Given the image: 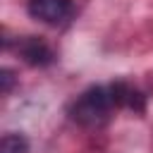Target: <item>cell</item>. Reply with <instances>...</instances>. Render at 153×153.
I'll return each instance as SVG.
<instances>
[{
  "label": "cell",
  "instance_id": "cell-1",
  "mask_svg": "<svg viewBox=\"0 0 153 153\" xmlns=\"http://www.w3.org/2000/svg\"><path fill=\"white\" fill-rule=\"evenodd\" d=\"M112 108H115V103H112L110 88L108 86H91L72 103L69 115L74 122H79L84 127H98L108 120Z\"/></svg>",
  "mask_w": 153,
  "mask_h": 153
},
{
  "label": "cell",
  "instance_id": "cell-2",
  "mask_svg": "<svg viewBox=\"0 0 153 153\" xmlns=\"http://www.w3.org/2000/svg\"><path fill=\"white\" fill-rule=\"evenodd\" d=\"M17 53L19 57L31 65V67H45L53 62V48L41 38V36H24L17 41Z\"/></svg>",
  "mask_w": 153,
  "mask_h": 153
},
{
  "label": "cell",
  "instance_id": "cell-3",
  "mask_svg": "<svg viewBox=\"0 0 153 153\" xmlns=\"http://www.w3.org/2000/svg\"><path fill=\"white\" fill-rule=\"evenodd\" d=\"M29 14L45 24H60L72 12V0H29Z\"/></svg>",
  "mask_w": 153,
  "mask_h": 153
},
{
  "label": "cell",
  "instance_id": "cell-4",
  "mask_svg": "<svg viewBox=\"0 0 153 153\" xmlns=\"http://www.w3.org/2000/svg\"><path fill=\"white\" fill-rule=\"evenodd\" d=\"M0 153H29V141L22 134H5L0 141Z\"/></svg>",
  "mask_w": 153,
  "mask_h": 153
},
{
  "label": "cell",
  "instance_id": "cell-5",
  "mask_svg": "<svg viewBox=\"0 0 153 153\" xmlns=\"http://www.w3.org/2000/svg\"><path fill=\"white\" fill-rule=\"evenodd\" d=\"M12 84H14V72L12 69H0V91L2 93H10L12 91Z\"/></svg>",
  "mask_w": 153,
  "mask_h": 153
}]
</instances>
